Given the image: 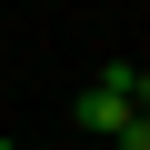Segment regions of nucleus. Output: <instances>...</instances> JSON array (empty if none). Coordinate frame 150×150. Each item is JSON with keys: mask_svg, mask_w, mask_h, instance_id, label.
<instances>
[{"mask_svg": "<svg viewBox=\"0 0 150 150\" xmlns=\"http://www.w3.org/2000/svg\"><path fill=\"white\" fill-rule=\"evenodd\" d=\"M130 110H140V70H130V60H120V70H90V80H80V100H70V120H80V130H100V140H110Z\"/></svg>", "mask_w": 150, "mask_h": 150, "instance_id": "1", "label": "nucleus"}, {"mask_svg": "<svg viewBox=\"0 0 150 150\" xmlns=\"http://www.w3.org/2000/svg\"><path fill=\"white\" fill-rule=\"evenodd\" d=\"M110 140H120V150H150V110H130V120H120Z\"/></svg>", "mask_w": 150, "mask_h": 150, "instance_id": "2", "label": "nucleus"}, {"mask_svg": "<svg viewBox=\"0 0 150 150\" xmlns=\"http://www.w3.org/2000/svg\"><path fill=\"white\" fill-rule=\"evenodd\" d=\"M140 110H150V70H140Z\"/></svg>", "mask_w": 150, "mask_h": 150, "instance_id": "3", "label": "nucleus"}, {"mask_svg": "<svg viewBox=\"0 0 150 150\" xmlns=\"http://www.w3.org/2000/svg\"><path fill=\"white\" fill-rule=\"evenodd\" d=\"M0 150H20V140H0Z\"/></svg>", "mask_w": 150, "mask_h": 150, "instance_id": "4", "label": "nucleus"}]
</instances>
